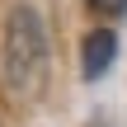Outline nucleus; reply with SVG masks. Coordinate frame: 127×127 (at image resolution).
I'll list each match as a JSON object with an SVG mask.
<instances>
[{
	"label": "nucleus",
	"instance_id": "f257e3e1",
	"mask_svg": "<svg viewBox=\"0 0 127 127\" xmlns=\"http://www.w3.org/2000/svg\"><path fill=\"white\" fill-rule=\"evenodd\" d=\"M5 80L14 94H38L47 80V24L33 5H14L5 19Z\"/></svg>",
	"mask_w": 127,
	"mask_h": 127
},
{
	"label": "nucleus",
	"instance_id": "f03ea898",
	"mask_svg": "<svg viewBox=\"0 0 127 127\" xmlns=\"http://www.w3.org/2000/svg\"><path fill=\"white\" fill-rule=\"evenodd\" d=\"M118 57V38L108 33V28H94L90 38H85V57H80V71H85V80H99L104 71H108V61Z\"/></svg>",
	"mask_w": 127,
	"mask_h": 127
},
{
	"label": "nucleus",
	"instance_id": "7ed1b4c3",
	"mask_svg": "<svg viewBox=\"0 0 127 127\" xmlns=\"http://www.w3.org/2000/svg\"><path fill=\"white\" fill-rule=\"evenodd\" d=\"M94 5H99V9H108V14H123V9H127V0H94Z\"/></svg>",
	"mask_w": 127,
	"mask_h": 127
}]
</instances>
